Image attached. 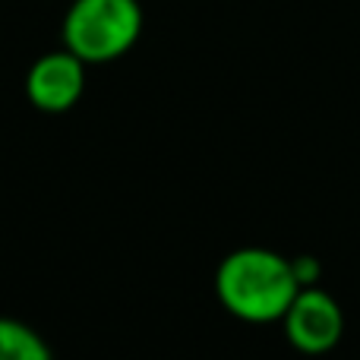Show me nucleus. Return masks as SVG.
<instances>
[{
	"label": "nucleus",
	"instance_id": "7ed1b4c3",
	"mask_svg": "<svg viewBox=\"0 0 360 360\" xmlns=\"http://www.w3.org/2000/svg\"><path fill=\"white\" fill-rule=\"evenodd\" d=\"M281 326L291 348H297L300 354H329L345 335V310L329 291H323L319 285H307L291 300Z\"/></svg>",
	"mask_w": 360,
	"mask_h": 360
},
{
	"label": "nucleus",
	"instance_id": "39448f33",
	"mask_svg": "<svg viewBox=\"0 0 360 360\" xmlns=\"http://www.w3.org/2000/svg\"><path fill=\"white\" fill-rule=\"evenodd\" d=\"M0 360H54V354L29 323L0 316Z\"/></svg>",
	"mask_w": 360,
	"mask_h": 360
},
{
	"label": "nucleus",
	"instance_id": "f257e3e1",
	"mask_svg": "<svg viewBox=\"0 0 360 360\" xmlns=\"http://www.w3.org/2000/svg\"><path fill=\"white\" fill-rule=\"evenodd\" d=\"M300 281L288 256L269 247L231 250L215 269V294L221 307L240 323H281Z\"/></svg>",
	"mask_w": 360,
	"mask_h": 360
},
{
	"label": "nucleus",
	"instance_id": "20e7f679",
	"mask_svg": "<svg viewBox=\"0 0 360 360\" xmlns=\"http://www.w3.org/2000/svg\"><path fill=\"white\" fill-rule=\"evenodd\" d=\"M86 67L73 51H48L25 73V98L41 114H63L86 92Z\"/></svg>",
	"mask_w": 360,
	"mask_h": 360
},
{
	"label": "nucleus",
	"instance_id": "f03ea898",
	"mask_svg": "<svg viewBox=\"0 0 360 360\" xmlns=\"http://www.w3.org/2000/svg\"><path fill=\"white\" fill-rule=\"evenodd\" d=\"M143 35L139 0H73L63 13L60 41L82 63H111Z\"/></svg>",
	"mask_w": 360,
	"mask_h": 360
},
{
	"label": "nucleus",
	"instance_id": "423d86ee",
	"mask_svg": "<svg viewBox=\"0 0 360 360\" xmlns=\"http://www.w3.org/2000/svg\"><path fill=\"white\" fill-rule=\"evenodd\" d=\"M291 266H294V275H297L300 288L319 281V262L313 259V256H297V259H291Z\"/></svg>",
	"mask_w": 360,
	"mask_h": 360
}]
</instances>
